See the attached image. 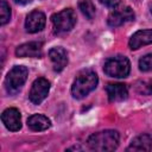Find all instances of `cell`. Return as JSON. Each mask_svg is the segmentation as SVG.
Here are the masks:
<instances>
[{
	"mask_svg": "<svg viewBox=\"0 0 152 152\" xmlns=\"http://www.w3.org/2000/svg\"><path fill=\"white\" fill-rule=\"evenodd\" d=\"M137 90L141 94H146V95H152V80L150 81H144L138 83L137 86Z\"/></svg>",
	"mask_w": 152,
	"mask_h": 152,
	"instance_id": "d6986e66",
	"label": "cell"
},
{
	"mask_svg": "<svg viewBox=\"0 0 152 152\" xmlns=\"http://www.w3.org/2000/svg\"><path fill=\"white\" fill-rule=\"evenodd\" d=\"M52 26L56 33H64L70 31L76 24V15L71 8H65L51 17Z\"/></svg>",
	"mask_w": 152,
	"mask_h": 152,
	"instance_id": "5b68a950",
	"label": "cell"
},
{
	"mask_svg": "<svg viewBox=\"0 0 152 152\" xmlns=\"http://www.w3.org/2000/svg\"><path fill=\"white\" fill-rule=\"evenodd\" d=\"M11 18V8L8 6V4L5 0L0 1V24L5 25L10 21Z\"/></svg>",
	"mask_w": 152,
	"mask_h": 152,
	"instance_id": "e0dca14e",
	"label": "cell"
},
{
	"mask_svg": "<svg viewBox=\"0 0 152 152\" xmlns=\"http://www.w3.org/2000/svg\"><path fill=\"white\" fill-rule=\"evenodd\" d=\"M120 1L121 0H100V2L108 8H115L116 6H119Z\"/></svg>",
	"mask_w": 152,
	"mask_h": 152,
	"instance_id": "ffe728a7",
	"label": "cell"
},
{
	"mask_svg": "<svg viewBox=\"0 0 152 152\" xmlns=\"http://www.w3.org/2000/svg\"><path fill=\"white\" fill-rule=\"evenodd\" d=\"M106 91H107V95L110 102L122 101L128 95L127 87L122 83H109L106 88Z\"/></svg>",
	"mask_w": 152,
	"mask_h": 152,
	"instance_id": "4fadbf2b",
	"label": "cell"
},
{
	"mask_svg": "<svg viewBox=\"0 0 152 152\" xmlns=\"http://www.w3.org/2000/svg\"><path fill=\"white\" fill-rule=\"evenodd\" d=\"M97 75L93 70H82L75 78L71 94L75 99H82L93 91L97 86Z\"/></svg>",
	"mask_w": 152,
	"mask_h": 152,
	"instance_id": "7a4b0ae2",
	"label": "cell"
},
{
	"mask_svg": "<svg viewBox=\"0 0 152 152\" xmlns=\"http://www.w3.org/2000/svg\"><path fill=\"white\" fill-rule=\"evenodd\" d=\"M50 125H51L50 120L45 115H42V114H33L27 119V126L32 131H36V132L45 131L50 127Z\"/></svg>",
	"mask_w": 152,
	"mask_h": 152,
	"instance_id": "9a60e30c",
	"label": "cell"
},
{
	"mask_svg": "<svg viewBox=\"0 0 152 152\" xmlns=\"http://www.w3.org/2000/svg\"><path fill=\"white\" fill-rule=\"evenodd\" d=\"M139 69L141 71H151L152 70V53L145 55L139 61Z\"/></svg>",
	"mask_w": 152,
	"mask_h": 152,
	"instance_id": "ac0fdd59",
	"label": "cell"
},
{
	"mask_svg": "<svg viewBox=\"0 0 152 152\" xmlns=\"http://www.w3.org/2000/svg\"><path fill=\"white\" fill-rule=\"evenodd\" d=\"M135 15L134 12L131 7H124L121 10H115L113 12H110V14L108 15L107 23L109 26L112 27H116V26H121L122 24L127 23V21H132L134 20Z\"/></svg>",
	"mask_w": 152,
	"mask_h": 152,
	"instance_id": "52a82bcc",
	"label": "cell"
},
{
	"mask_svg": "<svg viewBox=\"0 0 152 152\" xmlns=\"http://www.w3.org/2000/svg\"><path fill=\"white\" fill-rule=\"evenodd\" d=\"M45 21H46V18H45V14L43 12H40V11H32L26 17V20H25L26 31L30 32V33L39 32V31H42L44 28Z\"/></svg>",
	"mask_w": 152,
	"mask_h": 152,
	"instance_id": "30bf717a",
	"label": "cell"
},
{
	"mask_svg": "<svg viewBox=\"0 0 152 152\" xmlns=\"http://www.w3.org/2000/svg\"><path fill=\"white\" fill-rule=\"evenodd\" d=\"M27 68L23 66V65H15L13 66L10 72L6 76L5 80V86H6V90L10 94H17L20 88L23 87V84L25 83L26 78H27Z\"/></svg>",
	"mask_w": 152,
	"mask_h": 152,
	"instance_id": "277c9868",
	"label": "cell"
},
{
	"mask_svg": "<svg viewBox=\"0 0 152 152\" xmlns=\"http://www.w3.org/2000/svg\"><path fill=\"white\" fill-rule=\"evenodd\" d=\"M49 57H50V59L52 62L53 70L56 72H61L68 64V53L61 46L52 48L49 51Z\"/></svg>",
	"mask_w": 152,
	"mask_h": 152,
	"instance_id": "8fae6325",
	"label": "cell"
},
{
	"mask_svg": "<svg viewBox=\"0 0 152 152\" xmlns=\"http://www.w3.org/2000/svg\"><path fill=\"white\" fill-rule=\"evenodd\" d=\"M151 43H152V30H140V31H137L131 37L128 45L132 50H137Z\"/></svg>",
	"mask_w": 152,
	"mask_h": 152,
	"instance_id": "7c38bea8",
	"label": "cell"
},
{
	"mask_svg": "<svg viewBox=\"0 0 152 152\" xmlns=\"http://www.w3.org/2000/svg\"><path fill=\"white\" fill-rule=\"evenodd\" d=\"M78 7L83 15L87 19H93L95 15V6L90 0H81L78 2Z\"/></svg>",
	"mask_w": 152,
	"mask_h": 152,
	"instance_id": "2e32d148",
	"label": "cell"
},
{
	"mask_svg": "<svg viewBox=\"0 0 152 152\" xmlns=\"http://www.w3.org/2000/svg\"><path fill=\"white\" fill-rule=\"evenodd\" d=\"M17 4H20V5H25V4H28L31 0H14Z\"/></svg>",
	"mask_w": 152,
	"mask_h": 152,
	"instance_id": "44dd1931",
	"label": "cell"
},
{
	"mask_svg": "<svg viewBox=\"0 0 152 152\" xmlns=\"http://www.w3.org/2000/svg\"><path fill=\"white\" fill-rule=\"evenodd\" d=\"M49 90H50L49 81L43 78V77L37 78L32 83V87H31V90H30V94H28L30 101L34 104L42 103L46 99V96L49 94Z\"/></svg>",
	"mask_w": 152,
	"mask_h": 152,
	"instance_id": "8992f818",
	"label": "cell"
},
{
	"mask_svg": "<svg viewBox=\"0 0 152 152\" xmlns=\"http://www.w3.org/2000/svg\"><path fill=\"white\" fill-rule=\"evenodd\" d=\"M152 150V138L148 134H141L134 138L127 151H151Z\"/></svg>",
	"mask_w": 152,
	"mask_h": 152,
	"instance_id": "5bb4252c",
	"label": "cell"
},
{
	"mask_svg": "<svg viewBox=\"0 0 152 152\" xmlns=\"http://www.w3.org/2000/svg\"><path fill=\"white\" fill-rule=\"evenodd\" d=\"M1 120L6 128L12 132L19 131L21 128V116L17 108H7L1 114Z\"/></svg>",
	"mask_w": 152,
	"mask_h": 152,
	"instance_id": "9c48e42d",
	"label": "cell"
},
{
	"mask_svg": "<svg viewBox=\"0 0 152 152\" xmlns=\"http://www.w3.org/2000/svg\"><path fill=\"white\" fill-rule=\"evenodd\" d=\"M151 12H152V8H151Z\"/></svg>",
	"mask_w": 152,
	"mask_h": 152,
	"instance_id": "7402d4cb",
	"label": "cell"
},
{
	"mask_svg": "<svg viewBox=\"0 0 152 152\" xmlns=\"http://www.w3.org/2000/svg\"><path fill=\"white\" fill-rule=\"evenodd\" d=\"M15 55L18 57L40 58L43 56V44L39 42H28L17 48Z\"/></svg>",
	"mask_w": 152,
	"mask_h": 152,
	"instance_id": "ba28073f",
	"label": "cell"
},
{
	"mask_svg": "<svg viewBox=\"0 0 152 152\" xmlns=\"http://www.w3.org/2000/svg\"><path fill=\"white\" fill-rule=\"evenodd\" d=\"M104 72L110 77L124 78L127 77L131 70V63L125 56H115L110 57L106 61L103 66Z\"/></svg>",
	"mask_w": 152,
	"mask_h": 152,
	"instance_id": "3957f363",
	"label": "cell"
},
{
	"mask_svg": "<svg viewBox=\"0 0 152 152\" xmlns=\"http://www.w3.org/2000/svg\"><path fill=\"white\" fill-rule=\"evenodd\" d=\"M119 139L120 135L116 131L106 129L91 134L88 138V146L90 150L99 152L114 151L119 145Z\"/></svg>",
	"mask_w": 152,
	"mask_h": 152,
	"instance_id": "6da1fadb",
	"label": "cell"
}]
</instances>
